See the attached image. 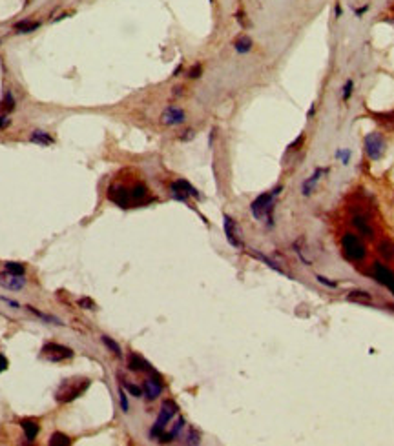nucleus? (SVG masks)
I'll use <instances>...</instances> for the list:
<instances>
[{
    "instance_id": "473e14b6",
    "label": "nucleus",
    "mask_w": 394,
    "mask_h": 446,
    "mask_svg": "<svg viewBox=\"0 0 394 446\" xmlns=\"http://www.w3.org/2000/svg\"><path fill=\"white\" fill-rule=\"evenodd\" d=\"M6 368H7V359L2 355V353H0V374H2V372H4Z\"/></svg>"
},
{
    "instance_id": "4468645a",
    "label": "nucleus",
    "mask_w": 394,
    "mask_h": 446,
    "mask_svg": "<svg viewBox=\"0 0 394 446\" xmlns=\"http://www.w3.org/2000/svg\"><path fill=\"white\" fill-rule=\"evenodd\" d=\"M22 424V430H24V434H26V439L28 441H33L39 435V424H37L35 421H22L20 422Z\"/></svg>"
},
{
    "instance_id": "ddd939ff",
    "label": "nucleus",
    "mask_w": 394,
    "mask_h": 446,
    "mask_svg": "<svg viewBox=\"0 0 394 446\" xmlns=\"http://www.w3.org/2000/svg\"><path fill=\"white\" fill-rule=\"evenodd\" d=\"M327 172V170H321V168H317L316 172H314V175H312L309 180H305V184H303V195H311L312 190H314V186L317 184V180L321 178L323 173Z\"/></svg>"
},
{
    "instance_id": "c85d7f7f",
    "label": "nucleus",
    "mask_w": 394,
    "mask_h": 446,
    "mask_svg": "<svg viewBox=\"0 0 394 446\" xmlns=\"http://www.w3.org/2000/svg\"><path fill=\"white\" fill-rule=\"evenodd\" d=\"M199 439H201V437H199V434H197L196 430H192L190 434H188V437H186V445H197V443H199Z\"/></svg>"
},
{
    "instance_id": "2f4dec72",
    "label": "nucleus",
    "mask_w": 394,
    "mask_h": 446,
    "mask_svg": "<svg viewBox=\"0 0 394 446\" xmlns=\"http://www.w3.org/2000/svg\"><path fill=\"white\" fill-rule=\"evenodd\" d=\"M305 142V135H299L298 137V140H296V142H292L290 144V149H299V146H301V144Z\"/></svg>"
},
{
    "instance_id": "bb28decb",
    "label": "nucleus",
    "mask_w": 394,
    "mask_h": 446,
    "mask_svg": "<svg viewBox=\"0 0 394 446\" xmlns=\"http://www.w3.org/2000/svg\"><path fill=\"white\" fill-rule=\"evenodd\" d=\"M119 401H120V408H122V412L130 410V405H128V399H126L124 388H119Z\"/></svg>"
},
{
    "instance_id": "6e6552de",
    "label": "nucleus",
    "mask_w": 394,
    "mask_h": 446,
    "mask_svg": "<svg viewBox=\"0 0 394 446\" xmlns=\"http://www.w3.org/2000/svg\"><path fill=\"white\" fill-rule=\"evenodd\" d=\"M0 286L6 290H11V292H17L26 286V279L24 275H13L6 272V274H0Z\"/></svg>"
},
{
    "instance_id": "423d86ee",
    "label": "nucleus",
    "mask_w": 394,
    "mask_h": 446,
    "mask_svg": "<svg viewBox=\"0 0 394 446\" xmlns=\"http://www.w3.org/2000/svg\"><path fill=\"white\" fill-rule=\"evenodd\" d=\"M175 413H177V406H175V403H172V401H164L161 406V412H159V417H157L156 424H154V428H152V435L161 434L162 428L166 426V422L170 421Z\"/></svg>"
},
{
    "instance_id": "aec40b11",
    "label": "nucleus",
    "mask_w": 394,
    "mask_h": 446,
    "mask_svg": "<svg viewBox=\"0 0 394 446\" xmlns=\"http://www.w3.org/2000/svg\"><path fill=\"white\" fill-rule=\"evenodd\" d=\"M26 308L30 309L31 313H35V315L39 317V319H42V321L49 322V324H62V322H60L59 319H57V317L46 315V313H42V311H39V309H35V308H33V306H26Z\"/></svg>"
},
{
    "instance_id": "9b49d317",
    "label": "nucleus",
    "mask_w": 394,
    "mask_h": 446,
    "mask_svg": "<svg viewBox=\"0 0 394 446\" xmlns=\"http://www.w3.org/2000/svg\"><path fill=\"white\" fill-rule=\"evenodd\" d=\"M225 233H227L228 242L232 244V246H236V248L241 246V240H239V237H237V226H236V220L230 219L228 215H225Z\"/></svg>"
},
{
    "instance_id": "e433bc0d",
    "label": "nucleus",
    "mask_w": 394,
    "mask_h": 446,
    "mask_svg": "<svg viewBox=\"0 0 394 446\" xmlns=\"http://www.w3.org/2000/svg\"><path fill=\"white\" fill-rule=\"evenodd\" d=\"M367 9H369V6H363V7H359V9H356V15H358V17H359V15H363V13H365V11H367Z\"/></svg>"
},
{
    "instance_id": "f03ea898",
    "label": "nucleus",
    "mask_w": 394,
    "mask_h": 446,
    "mask_svg": "<svg viewBox=\"0 0 394 446\" xmlns=\"http://www.w3.org/2000/svg\"><path fill=\"white\" fill-rule=\"evenodd\" d=\"M90 386L88 379H66L55 392V399L59 403H70L73 399H77L79 395H82Z\"/></svg>"
},
{
    "instance_id": "39448f33",
    "label": "nucleus",
    "mask_w": 394,
    "mask_h": 446,
    "mask_svg": "<svg viewBox=\"0 0 394 446\" xmlns=\"http://www.w3.org/2000/svg\"><path fill=\"white\" fill-rule=\"evenodd\" d=\"M365 151L369 155V159L372 161H378L382 159L383 153H385V140L380 133H370L365 137Z\"/></svg>"
},
{
    "instance_id": "72a5a7b5",
    "label": "nucleus",
    "mask_w": 394,
    "mask_h": 446,
    "mask_svg": "<svg viewBox=\"0 0 394 446\" xmlns=\"http://www.w3.org/2000/svg\"><path fill=\"white\" fill-rule=\"evenodd\" d=\"M0 301H4V303H7L9 306H13V308H20V304L15 303V301H11V299H6V297H0Z\"/></svg>"
},
{
    "instance_id": "dca6fc26",
    "label": "nucleus",
    "mask_w": 394,
    "mask_h": 446,
    "mask_svg": "<svg viewBox=\"0 0 394 446\" xmlns=\"http://www.w3.org/2000/svg\"><path fill=\"white\" fill-rule=\"evenodd\" d=\"M49 445L51 446H68V445H72V439H70L68 435L60 434V432H55V434L51 435V439H49Z\"/></svg>"
},
{
    "instance_id": "f704fd0d",
    "label": "nucleus",
    "mask_w": 394,
    "mask_h": 446,
    "mask_svg": "<svg viewBox=\"0 0 394 446\" xmlns=\"http://www.w3.org/2000/svg\"><path fill=\"white\" fill-rule=\"evenodd\" d=\"M336 157H341V159H343V164H347V161H349V151H338Z\"/></svg>"
},
{
    "instance_id": "c9c22d12",
    "label": "nucleus",
    "mask_w": 394,
    "mask_h": 446,
    "mask_svg": "<svg viewBox=\"0 0 394 446\" xmlns=\"http://www.w3.org/2000/svg\"><path fill=\"white\" fill-rule=\"evenodd\" d=\"M7 124H9V119H6V117H0V128H6Z\"/></svg>"
},
{
    "instance_id": "412c9836",
    "label": "nucleus",
    "mask_w": 394,
    "mask_h": 446,
    "mask_svg": "<svg viewBox=\"0 0 394 446\" xmlns=\"http://www.w3.org/2000/svg\"><path fill=\"white\" fill-rule=\"evenodd\" d=\"M101 339H102V343H104V344L108 346V350L112 351V353H115V357H120V355H122V351H120V346L117 344L115 341H112L110 337H108V335H102Z\"/></svg>"
},
{
    "instance_id": "f8f14e48",
    "label": "nucleus",
    "mask_w": 394,
    "mask_h": 446,
    "mask_svg": "<svg viewBox=\"0 0 394 446\" xmlns=\"http://www.w3.org/2000/svg\"><path fill=\"white\" fill-rule=\"evenodd\" d=\"M128 368L133 370V372H150V374H156L154 370L150 368V364L144 361L143 357L135 355V353H131L128 357Z\"/></svg>"
},
{
    "instance_id": "6ab92c4d",
    "label": "nucleus",
    "mask_w": 394,
    "mask_h": 446,
    "mask_svg": "<svg viewBox=\"0 0 394 446\" xmlns=\"http://www.w3.org/2000/svg\"><path fill=\"white\" fill-rule=\"evenodd\" d=\"M4 268H6V272H9V274H13V275H24L26 274L24 264H20V262H6Z\"/></svg>"
},
{
    "instance_id": "7ed1b4c3",
    "label": "nucleus",
    "mask_w": 394,
    "mask_h": 446,
    "mask_svg": "<svg viewBox=\"0 0 394 446\" xmlns=\"http://www.w3.org/2000/svg\"><path fill=\"white\" fill-rule=\"evenodd\" d=\"M279 191H281V186H279V188H276L272 193H263V195H259L256 201L250 204V209H252V213H254V217H256V219H259V220L267 219V222H269V224H272L274 197L277 195Z\"/></svg>"
},
{
    "instance_id": "0eeeda50",
    "label": "nucleus",
    "mask_w": 394,
    "mask_h": 446,
    "mask_svg": "<svg viewBox=\"0 0 394 446\" xmlns=\"http://www.w3.org/2000/svg\"><path fill=\"white\" fill-rule=\"evenodd\" d=\"M172 195L175 199H179V201H186L188 197H196L199 199V193L190 182H186V180H177V182H173L172 184Z\"/></svg>"
},
{
    "instance_id": "5701e85b",
    "label": "nucleus",
    "mask_w": 394,
    "mask_h": 446,
    "mask_svg": "<svg viewBox=\"0 0 394 446\" xmlns=\"http://www.w3.org/2000/svg\"><path fill=\"white\" fill-rule=\"evenodd\" d=\"M349 301H354V303H370V295L367 292H351Z\"/></svg>"
},
{
    "instance_id": "4be33fe9",
    "label": "nucleus",
    "mask_w": 394,
    "mask_h": 446,
    "mask_svg": "<svg viewBox=\"0 0 394 446\" xmlns=\"http://www.w3.org/2000/svg\"><path fill=\"white\" fill-rule=\"evenodd\" d=\"M39 22H18L17 26H15V30L20 31V33H30V31H35L37 28H39Z\"/></svg>"
},
{
    "instance_id": "c756f323",
    "label": "nucleus",
    "mask_w": 394,
    "mask_h": 446,
    "mask_svg": "<svg viewBox=\"0 0 394 446\" xmlns=\"http://www.w3.org/2000/svg\"><path fill=\"white\" fill-rule=\"evenodd\" d=\"M353 80H347V84H345V91H343V101H349V97H351V93H353Z\"/></svg>"
},
{
    "instance_id": "9d476101",
    "label": "nucleus",
    "mask_w": 394,
    "mask_h": 446,
    "mask_svg": "<svg viewBox=\"0 0 394 446\" xmlns=\"http://www.w3.org/2000/svg\"><path fill=\"white\" fill-rule=\"evenodd\" d=\"M143 390H144L146 399H148V401H154V399H157L162 393V382L159 381L157 377H148L143 384Z\"/></svg>"
},
{
    "instance_id": "f3484780",
    "label": "nucleus",
    "mask_w": 394,
    "mask_h": 446,
    "mask_svg": "<svg viewBox=\"0 0 394 446\" xmlns=\"http://www.w3.org/2000/svg\"><path fill=\"white\" fill-rule=\"evenodd\" d=\"M380 253H382L387 261H393L394 259V244L391 242V240H383V242L380 244Z\"/></svg>"
},
{
    "instance_id": "7c9ffc66",
    "label": "nucleus",
    "mask_w": 394,
    "mask_h": 446,
    "mask_svg": "<svg viewBox=\"0 0 394 446\" xmlns=\"http://www.w3.org/2000/svg\"><path fill=\"white\" fill-rule=\"evenodd\" d=\"M201 71H203V68H201L199 64H196V66H194V68L190 69V73H188V75H190L192 78H197L199 75H201Z\"/></svg>"
},
{
    "instance_id": "f257e3e1",
    "label": "nucleus",
    "mask_w": 394,
    "mask_h": 446,
    "mask_svg": "<svg viewBox=\"0 0 394 446\" xmlns=\"http://www.w3.org/2000/svg\"><path fill=\"white\" fill-rule=\"evenodd\" d=\"M110 201H114L115 204H119L120 208H130V206H137V204H144L148 201V188L141 182L130 186H120L115 184L110 188Z\"/></svg>"
},
{
    "instance_id": "2eb2a0df",
    "label": "nucleus",
    "mask_w": 394,
    "mask_h": 446,
    "mask_svg": "<svg viewBox=\"0 0 394 446\" xmlns=\"http://www.w3.org/2000/svg\"><path fill=\"white\" fill-rule=\"evenodd\" d=\"M31 140L37 144H42V146H48V144L53 142V137L48 135L46 131H33V135H31Z\"/></svg>"
},
{
    "instance_id": "a211bd4d",
    "label": "nucleus",
    "mask_w": 394,
    "mask_h": 446,
    "mask_svg": "<svg viewBox=\"0 0 394 446\" xmlns=\"http://www.w3.org/2000/svg\"><path fill=\"white\" fill-rule=\"evenodd\" d=\"M234 46H236V51H237V53H246V51H250V48H252V40L248 36H241V38L236 40Z\"/></svg>"
},
{
    "instance_id": "b1692460",
    "label": "nucleus",
    "mask_w": 394,
    "mask_h": 446,
    "mask_svg": "<svg viewBox=\"0 0 394 446\" xmlns=\"http://www.w3.org/2000/svg\"><path fill=\"white\" fill-rule=\"evenodd\" d=\"M183 428H185V419H183V417H179V419L175 421V424H173V428L170 430V434H168V439H173V437H177V435L183 432Z\"/></svg>"
},
{
    "instance_id": "a878e982",
    "label": "nucleus",
    "mask_w": 394,
    "mask_h": 446,
    "mask_svg": "<svg viewBox=\"0 0 394 446\" xmlns=\"http://www.w3.org/2000/svg\"><path fill=\"white\" fill-rule=\"evenodd\" d=\"M2 109L4 111H11V109H15V101H13V97L11 93H6V97H4V101H2Z\"/></svg>"
},
{
    "instance_id": "393cba45",
    "label": "nucleus",
    "mask_w": 394,
    "mask_h": 446,
    "mask_svg": "<svg viewBox=\"0 0 394 446\" xmlns=\"http://www.w3.org/2000/svg\"><path fill=\"white\" fill-rule=\"evenodd\" d=\"M122 386H124L126 392H130L133 397H141V395H143V390H141L139 386H135V384H131V382H124V381H122Z\"/></svg>"
},
{
    "instance_id": "cd10ccee",
    "label": "nucleus",
    "mask_w": 394,
    "mask_h": 446,
    "mask_svg": "<svg viewBox=\"0 0 394 446\" xmlns=\"http://www.w3.org/2000/svg\"><path fill=\"white\" fill-rule=\"evenodd\" d=\"M79 306H80V308H86V309H95V303L88 297L80 299V301H79Z\"/></svg>"
},
{
    "instance_id": "1a4fd4ad",
    "label": "nucleus",
    "mask_w": 394,
    "mask_h": 446,
    "mask_svg": "<svg viewBox=\"0 0 394 446\" xmlns=\"http://www.w3.org/2000/svg\"><path fill=\"white\" fill-rule=\"evenodd\" d=\"M185 111L181 109V107L177 106H170L164 109V113H162L161 120H162V124H166V126H177V124H183L185 122Z\"/></svg>"
},
{
    "instance_id": "20e7f679",
    "label": "nucleus",
    "mask_w": 394,
    "mask_h": 446,
    "mask_svg": "<svg viewBox=\"0 0 394 446\" xmlns=\"http://www.w3.org/2000/svg\"><path fill=\"white\" fill-rule=\"evenodd\" d=\"M42 357L51 361V363H60V361H66V359H72L73 350L68 348V346L57 344V343H46L42 346Z\"/></svg>"
}]
</instances>
